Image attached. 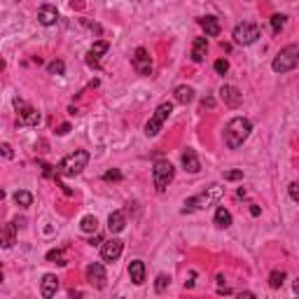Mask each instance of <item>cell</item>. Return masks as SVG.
<instances>
[{"label": "cell", "instance_id": "8", "mask_svg": "<svg viewBox=\"0 0 299 299\" xmlns=\"http://www.w3.org/2000/svg\"><path fill=\"white\" fill-rule=\"evenodd\" d=\"M14 107H16V112H19V124H21V126H38L40 119H42L38 110L31 107L21 99H14Z\"/></svg>", "mask_w": 299, "mask_h": 299}, {"label": "cell", "instance_id": "28", "mask_svg": "<svg viewBox=\"0 0 299 299\" xmlns=\"http://www.w3.org/2000/svg\"><path fill=\"white\" fill-rule=\"evenodd\" d=\"M107 49H110V45H107L105 40H99V42H94V47H92V49H89V54L99 59V56H103V54L107 52Z\"/></svg>", "mask_w": 299, "mask_h": 299}, {"label": "cell", "instance_id": "18", "mask_svg": "<svg viewBox=\"0 0 299 299\" xmlns=\"http://www.w3.org/2000/svg\"><path fill=\"white\" fill-rule=\"evenodd\" d=\"M56 290H59V278L54 276V274H47L45 278H42V285H40V292H42V297H54L56 295Z\"/></svg>", "mask_w": 299, "mask_h": 299}, {"label": "cell", "instance_id": "20", "mask_svg": "<svg viewBox=\"0 0 299 299\" xmlns=\"http://www.w3.org/2000/svg\"><path fill=\"white\" fill-rule=\"evenodd\" d=\"M206 52H208V40L206 38H197L192 45V59L194 63H201L206 59Z\"/></svg>", "mask_w": 299, "mask_h": 299}, {"label": "cell", "instance_id": "21", "mask_svg": "<svg viewBox=\"0 0 299 299\" xmlns=\"http://www.w3.org/2000/svg\"><path fill=\"white\" fill-rule=\"evenodd\" d=\"M173 96H176L178 103L187 105V103H192V100H194V89H192V87H187V85H180V87H176Z\"/></svg>", "mask_w": 299, "mask_h": 299}, {"label": "cell", "instance_id": "27", "mask_svg": "<svg viewBox=\"0 0 299 299\" xmlns=\"http://www.w3.org/2000/svg\"><path fill=\"white\" fill-rule=\"evenodd\" d=\"M285 21H288V16H285V14H274V16H271V31L281 33L285 28Z\"/></svg>", "mask_w": 299, "mask_h": 299}, {"label": "cell", "instance_id": "16", "mask_svg": "<svg viewBox=\"0 0 299 299\" xmlns=\"http://www.w3.org/2000/svg\"><path fill=\"white\" fill-rule=\"evenodd\" d=\"M183 166H185V171H190V173H199L201 171V161L192 147H187L183 152Z\"/></svg>", "mask_w": 299, "mask_h": 299}, {"label": "cell", "instance_id": "12", "mask_svg": "<svg viewBox=\"0 0 299 299\" xmlns=\"http://www.w3.org/2000/svg\"><path fill=\"white\" fill-rule=\"evenodd\" d=\"M220 99L224 100V105L238 107L241 103H243V94H241V89L234 87V85H222L220 87Z\"/></svg>", "mask_w": 299, "mask_h": 299}, {"label": "cell", "instance_id": "23", "mask_svg": "<svg viewBox=\"0 0 299 299\" xmlns=\"http://www.w3.org/2000/svg\"><path fill=\"white\" fill-rule=\"evenodd\" d=\"M45 257H47V262H54V264H59V267H66V264H68V255H66L63 248H54Z\"/></svg>", "mask_w": 299, "mask_h": 299}, {"label": "cell", "instance_id": "29", "mask_svg": "<svg viewBox=\"0 0 299 299\" xmlns=\"http://www.w3.org/2000/svg\"><path fill=\"white\" fill-rule=\"evenodd\" d=\"M47 70H49V75H63L66 73V63L61 59H56V61H52L47 66Z\"/></svg>", "mask_w": 299, "mask_h": 299}, {"label": "cell", "instance_id": "36", "mask_svg": "<svg viewBox=\"0 0 299 299\" xmlns=\"http://www.w3.org/2000/svg\"><path fill=\"white\" fill-rule=\"evenodd\" d=\"M87 63H89V66H92V68H100L99 59H96V56H92V54H87Z\"/></svg>", "mask_w": 299, "mask_h": 299}, {"label": "cell", "instance_id": "5", "mask_svg": "<svg viewBox=\"0 0 299 299\" xmlns=\"http://www.w3.org/2000/svg\"><path fill=\"white\" fill-rule=\"evenodd\" d=\"M176 176V169H173V164L169 159H159L154 161V169H152V180H154V187H157V192H164L166 187L171 185Z\"/></svg>", "mask_w": 299, "mask_h": 299}, {"label": "cell", "instance_id": "3", "mask_svg": "<svg viewBox=\"0 0 299 299\" xmlns=\"http://www.w3.org/2000/svg\"><path fill=\"white\" fill-rule=\"evenodd\" d=\"M299 66V45H288L285 49H281V52L274 56V61H271V68H274V73H290V70H295Z\"/></svg>", "mask_w": 299, "mask_h": 299}, {"label": "cell", "instance_id": "9", "mask_svg": "<svg viewBox=\"0 0 299 299\" xmlns=\"http://www.w3.org/2000/svg\"><path fill=\"white\" fill-rule=\"evenodd\" d=\"M87 283L96 288V290H103L107 283V276H105V269L100 262H92L89 267H87Z\"/></svg>", "mask_w": 299, "mask_h": 299}, {"label": "cell", "instance_id": "33", "mask_svg": "<svg viewBox=\"0 0 299 299\" xmlns=\"http://www.w3.org/2000/svg\"><path fill=\"white\" fill-rule=\"evenodd\" d=\"M0 157H5V159H12V157H14V152H12V147H9L7 143H0Z\"/></svg>", "mask_w": 299, "mask_h": 299}, {"label": "cell", "instance_id": "35", "mask_svg": "<svg viewBox=\"0 0 299 299\" xmlns=\"http://www.w3.org/2000/svg\"><path fill=\"white\" fill-rule=\"evenodd\" d=\"M288 192H290L292 201H299V185L297 183H290V190H288Z\"/></svg>", "mask_w": 299, "mask_h": 299}, {"label": "cell", "instance_id": "25", "mask_svg": "<svg viewBox=\"0 0 299 299\" xmlns=\"http://www.w3.org/2000/svg\"><path fill=\"white\" fill-rule=\"evenodd\" d=\"M285 278H288V274L285 271H271L269 274V285L274 288V290H278V288H283V283H285Z\"/></svg>", "mask_w": 299, "mask_h": 299}, {"label": "cell", "instance_id": "24", "mask_svg": "<svg viewBox=\"0 0 299 299\" xmlns=\"http://www.w3.org/2000/svg\"><path fill=\"white\" fill-rule=\"evenodd\" d=\"M80 229L85 231V234H96V231H99V220H96L94 215H85V217L80 220Z\"/></svg>", "mask_w": 299, "mask_h": 299}, {"label": "cell", "instance_id": "42", "mask_svg": "<svg viewBox=\"0 0 299 299\" xmlns=\"http://www.w3.org/2000/svg\"><path fill=\"white\" fill-rule=\"evenodd\" d=\"M2 197H5V192H2V190H0V199H2Z\"/></svg>", "mask_w": 299, "mask_h": 299}, {"label": "cell", "instance_id": "11", "mask_svg": "<svg viewBox=\"0 0 299 299\" xmlns=\"http://www.w3.org/2000/svg\"><path fill=\"white\" fill-rule=\"evenodd\" d=\"M124 243L119 238H110V241H103V248H100V257L105 262H117L122 257Z\"/></svg>", "mask_w": 299, "mask_h": 299}, {"label": "cell", "instance_id": "38", "mask_svg": "<svg viewBox=\"0 0 299 299\" xmlns=\"http://www.w3.org/2000/svg\"><path fill=\"white\" fill-rule=\"evenodd\" d=\"M260 213H262V208L257 206V203H250V215H255V217H257Z\"/></svg>", "mask_w": 299, "mask_h": 299}, {"label": "cell", "instance_id": "32", "mask_svg": "<svg viewBox=\"0 0 299 299\" xmlns=\"http://www.w3.org/2000/svg\"><path fill=\"white\" fill-rule=\"evenodd\" d=\"M103 180H107V183H117V180H122V173H119V171H107L105 176H103Z\"/></svg>", "mask_w": 299, "mask_h": 299}, {"label": "cell", "instance_id": "6", "mask_svg": "<svg viewBox=\"0 0 299 299\" xmlns=\"http://www.w3.org/2000/svg\"><path fill=\"white\" fill-rule=\"evenodd\" d=\"M171 112H173V103H171V100H164L161 105H157L154 115L150 117V122L145 124V133L150 136V138H154V136L159 133L161 126H164V122L171 117Z\"/></svg>", "mask_w": 299, "mask_h": 299}, {"label": "cell", "instance_id": "13", "mask_svg": "<svg viewBox=\"0 0 299 299\" xmlns=\"http://www.w3.org/2000/svg\"><path fill=\"white\" fill-rule=\"evenodd\" d=\"M16 243V224L7 222V224H0V248H12Z\"/></svg>", "mask_w": 299, "mask_h": 299}, {"label": "cell", "instance_id": "1", "mask_svg": "<svg viewBox=\"0 0 299 299\" xmlns=\"http://www.w3.org/2000/svg\"><path fill=\"white\" fill-rule=\"evenodd\" d=\"M250 131H253V124H250V119H246V117H234V119H229L227 129H224V143H227V147H229V150H238V147L248 140Z\"/></svg>", "mask_w": 299, "mask_h": 299}, {"label": "cell", "instance_id": "14", "mask_svg": "<svg viewBox=\"0 0 299 299\" xmlns=\"http://www.w3.org/2000/svg\"><path fill=\"white\" fill-rule=\"evenodd\" d=\"M38 21L42 26H54V23L59 21V9L54 7V5H42L38 9Z\"/></svg>", "mask_w": 299, "mask_h": 299}, {"label": "cell", "instance_id": "31", "mask_svg": "<svg viewBox=\"0 0 299 299\" xmlns=\"http://www.w3.org/2000/svg\"><path fill=\"white\" fill-rule=\"evenodd\" d=\"M227 70H229V63L224 61V59H217V61H215V73H217V75H224Z\"/></svg>", "mask_w": 299, "mask_h": 299}, {"label": "cell", "instance_id": "43", "mask_svg": "<svg viewBox=\"0 0 299 299\" xmlns=\"http://www.w3.org/2000/svg\"><path fill=\"white\" fill-rule=\"evenodd\" d=\"M0 281H2V271H0Z\"/></svg>", "mask_w": 299, "mask_h": 299}, {"label": "cell", "instance_id": "41", "mask_svg": "<svg viewBox=\"0 0 299 299\" xmlns=\"http://www.w3.org/2000/svg\"><path fill=\"white\" fill-rule=\"evenodd\" d=\"M2 70H5V61H2V59H0V73H2Z\"/></svg>", "mask_w": 299, "mask_h": 299}, {"label": "cell", "instance_id": "2", "mask_svg": "<svg viewBox=\"0 0 299 299\" xmlns=\"http://www.w3.org/2000/svg\"><path fill=\"white\" fill-rule=\"evenodd\" d=\"M222 194H224V187H220V185H210L206 192L194 194V197H190V199L185 201L183 213H194V210H203V208L213 206V203H217V201H220V197H222Z\"/></svg>", "mask_w": 299, "mask_h": 299}, {"label": "cell", "instance_id": "4", "mask_svg": "<svg viewBox=\"0 0 299 299\" xmlns=\"http://www.w3.org/2000/svg\"><path fill=\"white\" fill-rule=\"evenodd\" d=\"M87 164H89V152H87V150H75V152L68 154V157L61 161L59 173H61V176H68V178L80 176V173L87 169Z\"/></svg>", "mask_w": 299, "mask_h": 299}, {"label": "cell", "instance_id": "10", "mask_svg": "<svg viewBox=\"0 0 299 299\" xmlns=\"http://www.w3.org/2000/svg\"><path fill=\"white\" fill-rule=\"evenodd\" d=\"M131 66H133V70H136L138 75H150V73H152V59H150L145 47H138V49L133 52Z\"/></svg>", "mask_w": 299, "mask_h": 299}, {"label": "cell", "instance_id": "22", "mask_svg": "<svg viewBox=\"0 0 299 299\" xmlns=\"http://www.w3.org/2000/svg\"><path fill=\"white\" fill-rule=\"evenodd\" d=\"M215 224H217L220 229L231 227V213L224 206H217V210H215Z\"/></svg>", "mask_w": 299, "mask_h": 299}, {"label": "cell", "instance_id": "34", "mask_svg": "<svg viewBox=\"0 0 299 299\" xmlns=\"http://www.w3.org/2000/svg\"><path fill=\"white\" fill-rule=\"evenodd\" d=\"M243 178V171H227L224 173V180H241Z\"/></svg>", "mask_w": 299, "mask_h": 299}, {"label": "cell", "instance_id": "7", "mask_svg": "<svg viewBox=\"0 0 299 299\" xmlns=\"http://www.w3.org/2000/svg\"><path fill=\"white\" fill-rule=\"evenodd\" d=\"M257 38H260V26L257 23L243 21L234 28V42L236 45L248 47V45H253V42H257Z\"/></svg>", "mask_w": 299, "mask_h": 299}, {"label": "cell", "instance_id": "37", "mask_svg": "<svg viewBox=\"0 0 299 299\" xmlns=\"http://www.w3.org/2000/svg\"><path fill=\"white\" fill-rule=\"evenodd\" d=\"M68 131H70V124H61V126L56 129V133H59V136H66Z\"/></svg>", "mask_w": 299, "mask_h": 299}, {"label": "cell", "instance_id": "39", "mask_svg": "<svg viewBox=\"0 0 299 299\" xmlns=\"http://www.w3.org/2000/svg\"><path fill=\"white\" fill-rule=\"evenodd\" d=\"M89 243H92V246H100V243H103V238H100L99 234H96V236H94L92 241H89Z\"/></svg>", "mask_w": 299, "mask_h": 299}, {"label": "cell", "instance_id": "30", "mask_svg": "<svg viewBox=\"0 0 299 299\" xmlns=\"http://www.w3.org/2000/svg\"><path fill=\"white\" fill-rule=\"evenodd\" d=\"M169 283H171V278L166 276V274H159V276H157V283H154V290H157V292H164Z\"/></svg>", "mask_w": 299, "mask_h": 299}, {"label": "cell", "instance_id": "17", "mask_svg": "<svg viewBox=\"0 0 299 299\" xmlns=\"http://www.w3.org/2000/svg\"><path fill=\"white\" fill-rule=\"evenodd\" d=\"M124 227H126V215L122 210H115V213L107 215V229H110V234H119Z\"/></svg>", "mask_w": 299, "mask_h": 299}, {"label": "cell", "instance_id": "26", "mask_svg": "<svg viewBox=\"0 0 299 299\" xmlns=\"http://www.w3.org/2000/svg\"><path fill=\"white\" fill-rule=\"evenodd\" d=\"M14 203L16 206H21V208H28L33 203V194L26 192V190H19V192L14 194Z\"/></svg>", "mask_w": 299, "mask_h": 299}, {"label": "cell", "instance_id": "19", "mask_svg": "<svg viewBox=\"0 0 299 299\" xmlns=\"http://www.w3.org/2000/svg\"><path fill=\"white\" fill-rule=\"evenodd\" d=\"M199 26L206 31V35H210V38H215V35H220V31H222V26H220V21L215 19V16H201L199 19Z\"/></svg>", "mask_w": 299, "mask_h": 299}, {"label": "cell", "instance_id": "40", "mask_svg": "<svg viewBox=\"0 0 299 299\" xmlns=\"http://www.w3.org/2000/svg\"><path fill=\"white\" fill-rule=\"evenodd\" d=\"M201 105H203V107H213L215 100H213V99H203V103H201Z\"/></svg>", "mask_w": 299, "mask_h": 299}, {"label": "cell", "instance_id": "15", "mask_svg": "<svg viewBox=\"0 0 299 299\" xmlns=\"http://www.w3.org/2000/svg\"><path fill=\"white\" fill-rule=\"evenodd\" d=\"M129 278L133 285H143L145 283V262L133 260L129 264Z\"/></svg>", "mask_w": 299, "mask_h": 299}]
</instances>
